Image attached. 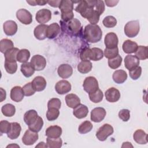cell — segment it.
<instances>
[{"label":"cell","instance_id":"6da1fadb","mask_svg":"<svg viewBox=\"0 0 148 148\" xmlns=\"http://www.w3.org/2000/svg\"><path fill=\"white\" fill-rule=\"evenodd\" d=\"M75 10L79 13L83 17L86 18L91 24H96L99 21L100 15L94 8L93 1H79Z\"/></svg>","mask_w":148,"mask_h":148},{"label":"cell","instance_id":"7a4b0ae2","mask_svg":"<svg viewBox=\"0 0 148 148\" xmlns=\"http://www.w3.org/2000/svg\"><path fill=\"white\" fill-rule=\"evenodd\" d=\"M102 36V32L100 27L97 24H88L84 29L83 37L90 43H97L99 42Z\"/></svg>","mask_w":148,"mask_h":148},{"label":"cell","instance_id":"3957f363","mask_svg":"<svg viewBox=\"0 0 148 148\" xmlns=\"http://www.w3.org/2000/svg\"><path fill=\"white\" fill-rule=\"evenodd\" d=\"M124 33L129 38L135 37L140 30L139 22L138 20H132L128 21L124 27Z\"/></svg>","mask_w":148,"mask_h":148},{"label":"cell","instance_id":"277c9868","mask_svg":"<svg viewBox=\"0 0 148 148\" xmlns=\"http://www.w3.org/2000/svg\"><path fill=\"white\" fill-rule=\"evenodd\" d=\"M114 132L113 127L109 124L102 125L96 132V137L100 141H105L108 136L112 135Z\"/></svg>","mask_w":148,"mask_h":148},{"label":"cell","instance_id":"5b68a950","mask_svg":"<svg viewBox=\"0 0 148 148\" xmlns=\"http://www.w3.org/2000/svg\"><path fill=\"white\" fill-rule=\"evenodd\" d=\"M83 86L84 91L88 94L95 92L99 88L98 82L97 79L93 76L86 77L83 82Z\"/></svg>","mask_w":148,"mask_h":148},{"label":"cell","instance_id":"8992f818","mask_svg":"<svg viewBox=\"0 0 148 148\" xmlns=\"http://www.w3.org/2000/svg\"><path fill=\"white\" fill-rule=\"evenodd\" d=\"M30 63L35 71H39L44 69L46 67V60L43 56L36 54L32 57Z\"/></svg>","mask_w":148,"mask_h":148},{"label":"cell","instance_id":"52a82bcc","mask_svg":"<svg viewBox=\"0 0 148 148\" xmlns=\"http://www.w3.org/2000/svg\"><path fill=\"white\" fill-rule=\"evenodd\" d=\"M17 18L23 24L28 25L32 21V16L31 13L25 9H18L16 12Z\"/></svg>","mask_w":148,"mask_h":148},{"label":"cell","instance_id":"ba28073f","mask_svg":"<svg viewBox=\"0 0 148 148\" xmlns=\"http://www.w3.org/2000/svg\"><path fill=\"white\" fill-rule=\"evenodd\" d=\"M38 139V132L33 131L28 128L23 138H22V142L25 145L30 146L34 144L37 140Z\"/></svg>","mask_w":148,"mask_h":148},{"label":"cell","instance_id":"9c48e42d","mask_svg":"<svg viewBox=\"0 0 148 148\" xmlns=\"http://www.w3.org/2000/svg\"><path fill=\"white\" fill-rule=\"evenodd\" d=\"M35 18L37 22L40 24H44L51 20V12L47 9H42L36 13Z\"/></svg>","mask_w":148,"mask_h":148},{"label":"cell","instance_id":"30bf717a","mask_svg":"<svg viewBox=\"0 0 148 148\" xmlns=\"http://www.w3.org/2000/svg\"><path fill=\"white\" fill-rule=\"evenodd\" d=\"M106 114V110L103 108H95L91 112V120L95 123H99L105 119Z\"/></svg>","mask_w":148,"mask_h":148},{"label":"cell","instance_id":"8fae6325","mask_svg":"<svg viewBox=\"0 0 148 148\" xmlns=\"http://www.w3.org/2000/svg\"><path fill=\"white\" fill-rule=\"evenodd\" d=\"M104 43L106 48L113 49L117 47L119 39L117 35L114 32H109L105 36Z\"/></svg>","mask_w":148,"mask_h":148},{"label":"cell","instance_id":"7c38bea8","mask_svg":"<svg viewBox=\"0 0 148 148\" xmlns=\"http://www.w3.org/2000/svg\"><path fill=\"white\" fill-rule=\"evenodd\" d=\"M66 27L70 33L74 35H76L80 32V30L81 29V23L78 19L73 18L70 21L66 22Z\"/></svg>","mask_w":148,"mask_h":148},{"label":"cell","instance_id":"4fadbf2b","mask_svg":"<svg viewBox=\"0 0 148 148\" xmlns=\"http://www.w3.org/2000/svg\"><path fill=\"white\" fill-rule=\"evenodd\" d=\"M55 90L58 94L64 95L71 90V84L67 80H61L56 83Z\"/></svg>","mask_w":148,"mask_h":148},{"label":"cell","instance_id":"5bb4252c","mask_svg":"<svg viewBox=\"0 0 148 148\" xmlns=\"http://www.w3.org/2000/svg\"><path fill=\"white\" fill-rule=\"evenodd\" d=\"M105 95L106 99L109 102H116L118 101L120 98V92L119 90L114 87H111L108 89Z\"/></svg>","mask_w":148,"mask_h":148},{"label":"cell","instance_id":"9a60e30c","mask_svg":"<svg viewBox=\"0 0 148 148\" xmlns=\"http://www.w3.org/2000/svg\"><path fill=\"white\" fill-rule=\"evenodd\" d=\"M57 73L58 76L61 78L67 79L72 76L73 73V69L70 65L62 64L58 66Z\"/></svg>","mask_w":148,"mask_h":148},{"label":"cell","instance_id":"2e32d148","mask_svg":"<svg viewBox=\"0 0 148 148\" xmlns=\"http://www.w3.org/2000/svg\"><path fill=\"white\" fill-rule=\"evenodd\" d=\"M17 25L13 20H8L3 24V29L5 34L8 36H13L17 31Z\"/></svg>","mask_w":148,"mask_h":148},{"label":"cell","instance_id":"e0dca14e","mask_svg":"<svg viewBox=\"0 0 148 148\" xmlns=\"http://www.w3.org/2000/svg\"><path fill=\"white\" fill-rule=\"evenodd\" d=\"M21 131V127L19 123L17 122L11 123L10 129L7 133V136L10 139H16L20 136Z\"/></svg>","mask_w":148,"mask_h":148},{"label":"cell","instance_id":"ac0fdd59","mask_svg":"<svg viewBox=\"0 0 148 148\" xmlns=\"http://www.w3.org/2000/svg\"><path fill=\"white\" fill-rule=\"evenodd\" d=\"M139 60L135 56L128 54L124 58L125 67L129 71L139 66Z\"/></svg>","mask_w":148,"mask_h":148},{"label":"cell","instance_id":"d6986e66","mask_svg":"<svg viewBox=\"0 0 148 148\" xmlns=\"http://www.w3.org/2000/svg\"><path fill=\"white\" fill-rule=\"evenodd\" d=\"M24 96L23 88L20 86H14L10 90V97L12 101L18 102L23 100Z\"/></svg>","mask_w":148,"mask_h":148},{"label":"cell","instance_id":"ffe728a7","mask_svg":"<svg viewBox=\"0 0 148 148\" xmlns=\"http://www.w3.org/2000/svg\"><path fill=\"white\" fill-rule=\"evenodd\" d=\"M32 87L35 91H42L46 87V81L45 79L40 76L35 77L31 82Z\"/></svg>","mask_w":148,"mask_h":148},{"label":"cell","instance_id":"44dd1931","mask_svg":"<svg viewBox=\"0 0 148 148\" xmlns=\"http://www.w3.org/2000/svg\"><path fill=\"white\" fill-rule=\"evenodd\" d=\"M60 32V27L57 23H53L48 25L46 29V38L53 39L57 36Z\"/></svg>","mask_w":148,"mask_h":148},{"label":"cell","instance_id":"7402d4cb","mask_svg":"<svg viewBox=\"0 0 148 148\" xmlns=\"http://www.w3.org/2000/svg\"><path fill=\"white\" fill-rule=\"evenodd\" d=\"M62 132V128L58 125H51L46 130V135L49 138H60Z\"/></svg>","mask_w":148,"mask_h":148},{"label":"cell","instance_id":"603a6c76","mask_svg":"<svg viewBox=\"0 0 148 148\" xmlns=\"http://www.w3.org/2000/svg\"><path fill=\"white\" fill-rule=\"evenodd\" d=\"M88 113V109L87 106L83 104H79L73 109V114L77 119H81L85 118Z\"/></svg>","mask_w":148,"mask_h":148},{"label":"cell","instance_id":"cb8c5ba5","mask_svg":"<svg viewBox=\"0 0 148 148\" xmlns=\"http://www.w3.org/2000/svg\"><path fill=\"white\" fill-rule=\"evenodd\" d=\"M134 140L138 144L145 145L147 143V134L142 130H137L133 134Z\"/></svg>","mask_w":148,"mask_h":148},{"label":"cell","instance_id":"d4e9b609","mask_svg":"<svg viewBox=\"0 0 148 148\" xmlns=\"http://www.w3.org/2000/svg\"><path fill=\"white\" fill-rule=\"evenodd\" d=\"M48 25L39 24L37 25L34 31L35 37L38 40H44L46 38V29Z\"/></svg>","mask_w":148,"mask_h":148},{"label":"cell","instance_id":"484cf974","mask_svg":"<svg viewBox=\"0 0 148 148\" xmlns=\"http://www.w3.org/2000/svg\"><path fill=\"white\" fill-rule=\"evenodd\" d=\"M65 102L67 106L74 109L80 104V99L78 96L75 94H69L65 96Z\"/></svg>","mask_w":148,"mask_h":148},{"label":"cell","instance_id":"4316f807","mask_svg":"<svg viewBox=\"0 0 148 148\" xmlns=\"http://www.w3.org/2000/svg\"><path fill=\"white\" fill-rule=\"evenodd\" d=\"M138 44L131 40H126L124 42L122 49L125 53L131 54L135 53L138 48Z\"/></svg>","mask_w":148,"mask_h":148},{"label":"cell","instance_id":"83f0119b","mask_svg":"<svg viewBox=\"0 0 148 148\" xmlns=\"http://www.w3.org/2000/svg\"><path fill=\"white\" fill-rule=\"evenodd\" d=\"M113 81L117 84H122L127 79V74L124 70L119 69L114 71L112 75Z\"/></svg>","mask_w":148,"mask_h":148},{"label":"cell","instance_id":"f1b7e54d","mask_svg":"<svg viewBox=\"0 0 148 148\" xmlns=\"http://www.w3.org/2000/svg\"><path fill=\"white\" fill-rule=\"evenodd\" d=\"M38 117V114L36 110L33 109L29 110L24 115V121L28 126H29L34 123Z\"/></svg>","mask_w":148,"mask_h":148},{"label":"cell","instance_id":"f546056e","mask_svg":"<svg viewBox=\"0 0 148 148\" xmlns=\"http://www.w3.org/2000/svg\"><path fill=\"white\" fill-rule=\"evenodd\" d=\"M73 1L69 0L61 1L59 9L61 13H68L73 12Z\"/></svg>","mask_w":148,"mask_h":148},{"label":"cell","instance_id":"4dcf8cb0","mask_svg":"<svg viewBox=\"0 0 148 148\" xmlns=\"http://www.w3.org/2000/svg\"><path fill=\"white\" fill-rule=\"evenodd\" d=\"M92 63L88 60L82 61L77 65V70L81 73H87L92 69Z\"/></svg>","mask_w":148,"mask_h":148},{"label":"cell","instance_id":"1f68e13d","mask_svg":"<svg viewBox=\"0 0 148 148\" xmlns=\"http://www.w3.org/2000/svg\"><path fill=\"white\" fill-rule=\"evenodd\" d=\"M20 70L23 75L26 77H29L32 76L35 71L31 63L28 62L23 63L21 65Z\"/></svg>","mask_w":148,"mask_h":148},{"label":"cell","instance_id":"d6a6232c","mask_svg":"<svg viewBox=\"0 0 148 148\" xmlns=\"http://www.w3.org/2000/svg\"><path fill=\"white\" fill-rule=\"evenodd\" d=\"M20 50L17 47H13L4 53L5 59L6 61L16 62L17 54Z\"/></svg>","mask_w":148,"mask_h":148},{"label":"cell","instance_id":"836d02e7","mask_svg":"<svg viewBox=\"0 0 148 148\" xmlns=\"http://www.w3.org/2000/svg\"><path fill=\"white\" fill-rule=\"evenodd\" d=\"M1 112L6 117H12L15 114L16 108L11 103H6L2 107Z\"/></svg>","mask_w":148,"mask_h":148},{"label":"cell","instance_id":"e575fe53","mask_svg":"<svg viewBox=\"0 0 148 148\" xmlns=\"http://www.w3.org/2000/svg\"><path fill=\"white\" fill-rule=\"evenodd\" d=\"M30 57V52L28 50L23 49L20 50L17 54V61L19 62L25 63L28 61Z\"/></svg>","mask_w":148,"mask_h":148},{"label":"cell","instance_id":"d590c367","mask_svg":"<svg viewBox=\"0 0 148 148\" xmlns=\"http://www.w3.org/2000/svg\"><path fill=\"white\" fill-rule=\"evenodd\" d=\"M14 47V44L10 39H3L0 42V51L2 53H5L8 50Z\"/></svg>","mask_w":148,"mask_h":148},{"label":"cell","instance_id":"8d00e7d4","mask_svg":"<svg viewBox=\"0 0 148 148\" xmlns=\"http://www.w3.org/2000/svg\"><path fill=\"white\" fill-rule=\"evenodd\" d=\"M103 57V51L98 47H93L91 49L90 54V60L94 61H99L101 60Z\"/></svg>","mask_w":148,"mask_h":148},{"label":"cell","instance_id":"74e56055","mask_svg":"<svg viewBox=\"0 0 148 148\" xmlns=\"http://www.w3.org/2000/svg\"><path fill=\"white\" fill-rule=\"evenodd\" d=\"M135 56L141 60H145L147 58V47L145 46H139L135 52Z\"/></svg>","mask_w":148,"mask_h":148},{"label":"cell","instance_id":"f35d334b","mask_svg":"<svg viewBox=\"0 0 148 148\" xmlns=\"http://www.w3.org/2000/svg\"><path fill=\"white\" fill-rule=\"evenodd\" d=\"M46 144L48 147L50 148H60L62 145V140L60 138H51L47 137Z\"/></svg>","mask_w":148,"mask_h":148},{"label":"cell","instance_id":"ab89813d","mask_svg":"<svg viewBox=\"0 0 148 148\" xmlns=\"http://www.w3.org/2000/svg\"><path fill=\"white\" fill-rule=\"evenodd\" d=\"M89 98L91 101L94 103H98L102 101L103 97V94L102 91L98 88L95 92L88 94Z\"/></svg>","mask_w":148,"mask_h":148},{"label":"cell","instance_id":"60d3db41","mask_svg":"<svg viewBox=\"0 0 148 148\" xmlns=\"http://www.w3.org/2000/svg\"><path fill=\"white\" fill-rule=\"evenodd\" d=\"M93 125L89 121H84L80 124L78 128V131L81 134H87L91 131Z\"/></svg>","mask_w":148,"mask_h":148},{"label":"cell","instance_id":"b9f144b4","mask_svg":"<svg viewBox=\"0 0 148 148\" xmlns=\"http://www.w3.org/2000/svg\"><path fill=\"white\" fill-rule=\"evenodd\" d=\"M43 125V121L41 117L39 116L38 117L37 119L34 121L33 124H32L31 125L28 126V128L33 131L38 132H39L41 129L42 128Z\"/></svg>","mask_w":148,"mask_h":148},{"label":"cell","instance_id":"7bdbcfd3","mask_svg":"<svg viewBox=\"0 0 148 148\" xmlns=\"http://www.w3.org/2000/svg\"><path fill=\"white\" fill-rule=\"evenodd\" d=\"M122 57L119 54L113 58L109 59L108 65L110 68L113 69H116L121 65L122 63Z\"/></svg>","mask_w":148,"mask_h":148},{"label":"cell","instance_id":"ee69618b","mask_svg":"<svg viewBox=\"0 0 148 148\" xmlns=\"http://www.w3.org/2000/svg\"><path fill=\"white\" fill-rule=\"evenodd\" d=\"M102 23L106 28H113L117 24V20L112 16H108L103 18Z\"/></svg>","mask_w":148,"mask_h":148},{"label":"cell","instance_id":"f6af8a7d","mask_svg":"<svg viewBox=\"0 0 148 148\" xmlns=\"http://www.w3.org/2000/svg\"><path fill=\"white\" fill-rule=\"evenodd\" d=\"M59 114V109L56 108H49L46 113V117L49 121H54L58 117Z\"/></svg>","mask_w":148,"mask_h":148},{"label":"cell","instance_id":"bcb514c9","mask_svg":"<svg viewBox=\"0 0 148 148\" xmlns=\"http://www.w3.org/2000/svg\"><path fill=\"white\" fill-rule=\"evenodd\" d=\"M5 69L6 71L9 74L14 73L17 69V64L16 62L5 61Z\"/></svg>","mask_w":148,"mask_h":148},{"label":"cell","instance_id":"7dc6e473","mask_svg":"<svg viewBox=\"0 0 148 148\" xmlns=\"http://www.w3.org/2000/svg\"><path fill=\"white\" fill-rule=\"evenodd\" d=\"M117 55H119V49L117 47L113 49L106 48L104 50L103 56L108 59L113 58Z\"/></svg>","mask_w":148,"mask_h":148},{"label":"cell","instance_id":"c3c4849f","mask_svg":"<svg viewBox=\"0 0 148 148\" xmlns=\"http://www.w3.org/2000/svg\"><path fill=\"white\" fill-rule=\"evenodd\" d=\"M93 6L95 10L100 16L105 10V4L102 1H93Z\"/></svg>","mask_w":148,"mask_h":148},{"label":"cell","instance_id":"681fc988","mask_svg":"<svg viewBox=\"0 0 148 148\" xmlns=\"http://www.w3.org/2000/svg\"><path fill=\"white\" fill-rule=\"evenodd\" d=\"M142 73V68L140 66H138L137 67L130 70L129 75L130 77L132 80H137L139 79Z\"/></svg>","mask_w":148,"mask_h":148},{"label":"cell","instance_id":"f907efd6","mask_svg":"<svg viewBox=\"0 0 148 148\" xmlns=\"http://www.w3.org/2000/svg\"><path fill=\"white\" fill-rule=\"evenodd\" d=\"M61 106V102L60 99L57 98H53L50 99L47 103V108H56L59 109Z\"/></svg>","mask_w":148,"mask_h":148},{"label":"cell","instance_id":"816d5d0a","mask_svg":"<svg viewBox=\"0 0 148 148\" xmlns=\"http://www.w3.org/2000/svg\"><path fill=\"white\" fill-rule=\"evenodd\" d=\"M23 92L25 96L29 97L34 95L35 92V90L34 89L31 83H28L25 84L23 87Z\"/></svg>","mask_w":148,"mask_h":148},{"label":"cell","instance_id":"f5cc1de1","mask_svg":"<svg viewBox=\"0 0 148 148\" xmlns=\"http://www.w3.org/2000/svg\"><path fill=\"white\" fill-rule=\"evenodd\" d=\"M119 117L123 121H127L130 118V112L128 109H121L119 112Z\"/></svg>","mask_w":148,"mask_h":148},{"label":"cell","instance_id":"db71d44e","mask_svg":"<svg viewBox=\"0 0 148 148\" xmlns=\"http://www.w3.org/2000/svg\"><path fill=\"white\" fill-rule=\"evenodd\" d=\"M10 123L6 120H1L0 122V131L1 134H7L10 127Z\"/></svg>","mask_w":148,"mask_h":148},{"label":"cell","instance_id":"11a10c76","mask_svg":"<svg viewBox=\"0 0 148 148\" xmlns=\"http://www.w3.org/2000/svg\"><path fill=\"white\" fill-rule=\"evenodd\" d=\"M90 54H91V49L86 47L83 49L80 53V58L82 61L83 60H90Z\"/></svg>","mask_w":148,"mask_h":148},{"label":"cell","instance_id":"9f6ffc18","mask_svg":"<svg viewBox=\"0 0 148 148\" xmlns=\"http://www.w3.org/2000/svg\"><path fill=\"white\" fill-rule=\"evenodd\" d=\"M61 2V0L58 1H47V3L50 6L54 8H59L60 4Z\"/></svg>","mask_w":148,"mask_h":148},{"label":"cell","instance_id":"6f0895ef","mask_svg":"<svg viewBox=\"0 0 148 148\" xmlns=\"http://www.w3.org/2000/svg\"><path fill=\"white\" fill-rule=\"evenodd\" d=\"M105 2L108 6L113 7V6H116L119 1H105Z\"/></svg>","mask_w":148,"mask_h":148},{"label":"cell","instance_id":"680465c9","mask_svg":"<svg viewBox=\"0 0 148 148\" xmlns=\"http://www.w3.org/2000/svg\"><path fill=\"white\" fill-rule=\"evenodd\" d=\"M1 90V99H0V102H2L3 100H5L6 99V93L5 90H3L2 88H0Z\"/></svg>","mask_w":148,"mask_h":148},{"label":"cell","instance_id":"91938a15","mask_svg":"<svg viewBox=\"0 0 148 148\" xmlns=\"http://www.w3.org/2000/svg\"><path fill=\"white\" fill-rule=\"evenodd\" d=\"M36 2V5H40V6H43L45 4H46L47 3V1H35Z\"/></svg>","mask_w":148,"mask_h":148},{"label":"cell","instance_id":"94428289","mask_svg":"<svg viewBox=\"0 0 148 148\" xmlns=\"http://www.w3.org/2000/svg\"><path fill=\"white\" fill-rule=\"evenodd\" d=\"M133 147V146L131 145L130 142H124L123 143V145L121 146V147Z\"/></svg>","mask_w":148,"mask_h":148},{"label":"cell","instance_id":"6125c7cd","mask_svg":"<svg viewBox=\"0 0 148 148\" xmlns=\"http://www.w3.org/2000/svg\"><path fill=\"white\" fill-rule=\"evenodd\" d=\"M36 147H47V144H46L45 142H40L39 143V144L38 145H36L35 146Z\"/></svg>","mask_w":148,"mask_h":148},{"label":"cell","instance_id":"be15d7a7","mask_svg":"<svg viewBox=\"0 0 148 148\" xmlns=\"http://www.w3.org/2000/svg\"><path fill=\"white\" fill-rule=\"evenodd\" d=\"M27 2L29 3L31 6H36V2L35 1H27Z\"/></svg>","mask_w":148,"mask_h":148},{"label":"cell","instance_id":"e7e4bbea","mask_svg":"<svg viewBox=\"0 0 148 148\" xmlns=\"http://www.w3.org/2000/svg\"><path fill=\"white\" fill-rule=\"evenodd\" d=\"M14 147V146H16V147H20V146H18V145H13V144H12V145H8V146H7V147Z\"/></svg>","mask_w":148,"mask_h":148}]
</instances>
